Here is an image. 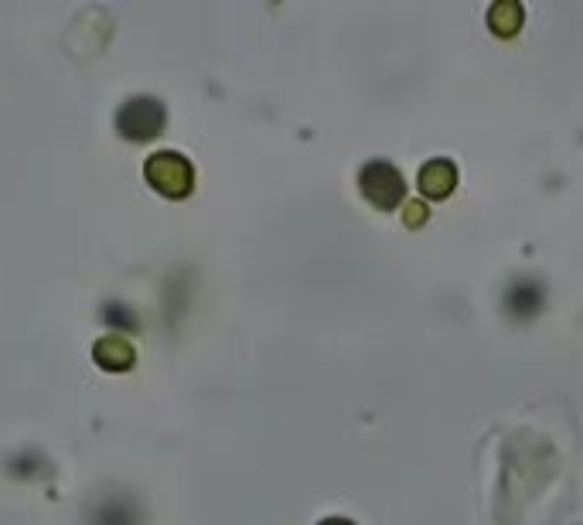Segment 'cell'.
<instances>
[{
  "mask_svg": "<svg viewBox=\"0 0 583 525\" xmlns=\"http://www.w3.org/2000/svg\"><path fill=\"white\" fill-rule=\"evenodd\" d=\"M358 188H362V195L376 208H396L406 195L403 174H399L389 161L365 164V168L358 171Z\"/></svg>",
  "mask_w": 583,
  "mask_h": 525,
  "instance_id": "3957f363",
  "label": "cell"
},
{
  "mask_svg": "<svg viewBox=\"0 0 583 525\" xmlns=\"http://www.w3.org/2000/svg\"><path fill=\"white\" fill-rule=\"evenodd\" d=\"M543 300H546V290L539 280H529V277H519L508 283V290L502 294V307L508 311V318L515 321H532L539 311H543Z\"/></svg>",
  "mask_w": 583,
  "mask_h": 525,
  "instance_id": "5b68a950",
  "label": "cell"
},
{
  "mask_svg": "<svg viewBox=\"0 0 583 525\" xmlns=\"http://www.w3.org/2000/svg\"><path fill=\"white\" fill-rule=\"evenodd\" d=\"M96 362L106 372H127L133 365V348L127 338H103L96 345Z\"/></svg>",
  "mask_w": 583,
  "mask_h": 525,
  "instance_id": "52a82bcc",
  "label": "cell"
},
{
  "mask_svg": "<svg viewBox=\"0 0 583 525\" xmlns=\"http://www.w3.org/2000/svg\"><path fill=\"white\" fill-rule=\"evenodd\" d=\"M99 314H103L106 328H113V331H137V314H133L127 304H120V300H106Z\"/></svg>",
  "mask_w": 583,
  "mask_h": 525,
  "instance_id": "9c48e42d",
  "label": "cell"
},
{
  "mask_svg": "<svg viewBox=\"0 0 583 525\" xmlns=\"http://www.w3.org/2000/svg\"><path fill=\"white\" fill-rule=\"evenodd\" d=\"M7 471L24 474V478H35V474L45 471V461H41L38 454H14L11 461H7Z\"/></svg>",
  "mask_w": 583,
  "mask_h": 525,
  "instance_id": "30bf717a",
  "label": "cell"
},
{
  "mask_svg": "<svg viewBox=\"0 0 583 525\" xmlns=\"http://www.w3.org/2000/svg\"><path fill=\"white\" fill-rule=\"evenodd\" d=\"M423 222H427V205H423V202L406 205V225H413V229H416V225H423Z\"/></svg>",
  "mask_w": 583,
  "mask_h": 525,
  "instance_id": "8fae6325",
  "label": "cell"
},
{
  "mask_svg": "<svg viewBox=\"0 0 583 525\" xmlns=\"http://www.w3.org/2000/svg\"><path fill=\"white\" fill-rule=\"evenodd\" d=\"M488 24H491L495 35L512 38L515 31L522 28V4H515V0H502V4H495L488 11Z\"/></svg>",
  "mask_w": 583,
  "mask_h": 525,
  "instance_id": "ba28073f",
  "label": "cell"
},
{
  "mask_svg": "<svg viewBox=\"0 0 583 525\" xmlns=\"http://www.w3.org/2000/svg\"><path fill=\"white\" fill-rule=\"evenodd\" d=\"M144 178L164 198H185L195 188V171H191L188 157L178 154V150H161V154L147 157Z\"/></svg>",
  "mask_w": 583,
  "mask_h": 525,
  "instance_id": "7a4b0ae2",
  "label": "cell"
},
{
  "mask_svg": "<svg viewBox=\"0 0 583 525\" xmlns=\"http://www.w3.org/2000/svg\"><path fill=\"white\" fill-rule=\"evenodd\" d=\"M457 185V168L454 161H444V157H437V161H430L427 168L420 171V191L427 198H447Z\"/></svg>",
  "mask_w": 583,
  "mask_h": 525,
  "instance_id": "8992f818",
  "label": "cell"
},
{
  "mask_svg": "<svg viewBox=\"0 0 583 525\" xmlns=\"http://www.w3.org/2000/svg\"><path fill=\"white\" fill-rule=\"evenodd\" d=\"M321 525H355V522H348V519H324Z\"/></svg>",
  "mask_w": 583,
  "mask_h": 525,
  "instance_id": "7c38bea8",
  "label": "cell"
},
{
  "mask_svg": "<svg viewBox=\"0 0 583 525\" xmlns=\"http://www.w3.org/2000/svg\"><path fill=\"white\" fill-rule=\"evenodd\" d=\"M89 525H144V508L133 495L110 491V495L96 498L86 515Z\"/></svg>",
  "mask_w": 583,
  "mask_h": 525,
  "instance_id": "277c9868",
  "label": "cell"
},
{
  "mask_svg": "<svg viewBox=\"0 0 583 525\" xmlns=\"http://www.w3.org/2000/svg\"><path fill=\"white\" fill-rule=\"evenodd\" d=\"M168 127V110L154 96H130L116 110V133L130 144H151Z\"/></svg>",
  "mask_w": 583,
  "mask_h": 525,
  "instance_id": "6da1fadb",
  "label": "cell"
}]
</instances>
